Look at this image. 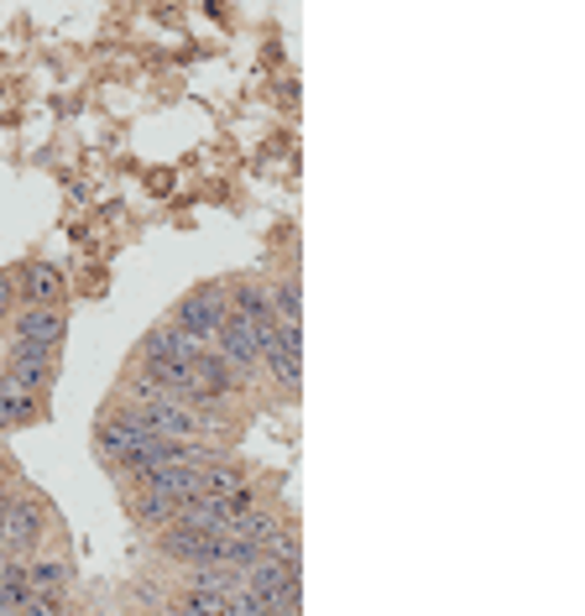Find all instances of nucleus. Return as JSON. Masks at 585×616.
Instances as JSON below:
<instances>
[{"mask_svg": "<svg viewBox=\"0 0 585 616\" xmlns=\"http://www.w3.org/2000/svg\"><path fill=\"white\" fill-rule=\"evenodd\" d=\"M48 544H63V523H58V513L48 507L42 491L17 480L11 501H6V523H0V548L17 554V559H32L37 548H48Z\"/></svg>", "mask_w": 585, "mask_h": 616, "instance_id": "f257e3e1", "label": "nucleus"}, {"mask_svg": "<svg viewBox=\"0 0 585 616\" xmlns=\"http://www.w3.org/2000/svg\"><path fill=\"white\" fill-rule=\"evenodd\" d=\"M225 314H230V298H225V277H209V282H199V288H189L178 304L168 308V319L184 335H194L199 345L215 340V329L225 325Z\"/></svg>", "mask_w": 585, "mask_h": 616, "instance_id": "f03ea898", "label": "nucleus"}, {"mask_svg": "<svg viewBox=\"0 0 585 616\" xmlns=\"http://www.w3.org/2000/svg\"><path fill=\"white\" fill-rule=\"evenodd\" d=\"M0 360H6V381H11V387L48 397L52 381H58V366H63V350H58V345L6 340V345H0Z\"/></svg>", "mask_w": 585, "mask_h": 616, "instance_id": "7ed1b4c3", "label": "nucleus"}, {"mask_svg": "<svg viewBox=\"0 0 585 616\" xmlns=\"http://www.w3.org/2000/svg\"><path fill=\"white\" fill-rule=\"evenodd\" d=\"M147 439H152V434H147V428H141L137 418L121 408V403H105V413L95 418V439H89V445H95V460L110 465L116 455H126V449H141Z\"/></svg>", "mask_w": 585, "mask_h": 616, "instance_id": "20e7f679", "label": "nucleus"}, {"mask_svg": "<svg viewBox=\"0 0 585 616\" xmlns=\"http://www.w3.org/2000/svg\"><path fill=\"white\" fill-rule=\"evenodd\" d=\"M0 335H11V340H27V345H58L69 340V308H48V304H21Z\"/></svg>", "mask_w": 585, "mask_h": 616, "instance_id": "39448f33", "label": "nucleus"}, {"mask_svg": "<svg viewBox=\"0 0 585 616\" xmlns=\"http://www.w3.org/2000/svg\"><path fill=\"white\" fill-rule=\"evenodd\" d=\"M209 350H220V356L241 371V381H257L261 377V345H257V335H251V325H246L241 314H225V325L215 329Z\"/></svg>", "mask_w": 585, "mask_h": 616, "instance_id": "423d86ee", "label": "nucleus"}, {"mask_svg": "<svg viewBox=\"0 0 585 616\" xmlns=\"http://www.w3.org/2000/svg\"><path fill=\"white\" fill-rule=\"evenodd\" d=\"M11 272H17V304H48V308L69 304V272L63 267H52V261H21Z\"/></svg>", "mask_w": 585, "mask_h": 616, "instance_id": "0eeeda50", "label": "nucleus"}, {"mask_svg": "<svg viewBox=\"0 0 585 616\" xmlns=\"http://www.w3.org/2000/svg\"><path fill=\"white\" fill-rule=\"evenodd\" d=\"M189 371H194V387H199V393H209L215 403H220V408H230V397H241V393H246L241 371H236V366H230L220 350H209V345L189 360Z\"/></svg>", "mask_w": 585, "mask_h": 616, "instance_id": "6e6552de", "label": "nucleus"}, {"mask_svg": "<svg viewBox=\"0 0 585 616\" xmlns=\"http://www.w3.org/2000/svg\"><path fill=\"white\" fill-rule=\"evenodd\" d=\"M27 585L32 590H69L73 585V559L69 548H37L32 559H27Z\"/></svg>", "mask_w": 585, "mask_h": 616, "instance_id": "1a4fd4ad", "label": "nucleus"}, {"mask_svg": "<svg viewBox=\"0 0 585 616\" xmlns=\"http://www.w3.org/2000/svg\"><path fill=\"white\" fill-rule=\"evenodd\" d=\"M121 497H126V513H131V523H137L141 533H162L172 517H178V501L162 497V491H147V486H141V491H121Z\"/></svg>", "mask_w": 585, "mask_h": 616, "instance_id": "9d476101", "label": "nucleus"}, {"mask_svg": "<svg viewBox=\"0 0 585 616\" xmlns=\"http://www.w3.org/2000/svg\"><path fill=\"white\" fill-rule=\"evenodd\" d=\"M267 292H272V319L288 329H304V282H298V272H282L277 282H267Z\"/></svg>", "mask_w": 585, "mask_h": 616, "instance_id": "9b49d317", "label": "nucleus"}, {"mask_svg": "<svg viewBox=\"0 0 585 616\" xmlns=\"http://www.w3.org/2000/svg\"><path fill=\"white\" fill-rule=\"evenodd\" d=\"M241 480H246V465H241V460H230V455L199 470V486H205V497H220V501L230 497V491H236Z\"/></svg>", "mask_w": 585, "mask_h": 616, "instance_id": "f8f14e48", "label": "nucleus"}, {"mask_svg": "<svg viewBox=\"0 0 585 616\" xmlns=\"http://www.w3.org/2000/svg\"><path fill=\"white\" fill-rule=\"evenodd\" d=\"M17 616H69V590H32L17 606Z\"/></svg>", "mask_w": 585, "mask_h": 616, "instance_id": "ddd939ff", "label": "nucleus"}, {"mask_svg": "<svg viewBox=\"0 0 585 616\" xmlns=\"http://www.w3.org/2000/svg\"><path fill=\"white\" fill-rule=\"evenodd\" d=\"M17 272H0V329H6V319L17 314Z\"/></svg>", "mask_w": 585, "mask_h": 616, "instance_id": "4468645a", "label": "nucleus"}, {"mask_svg": "<svg viewBox=\"0 0 585 616\" xmlns=\"http://www.w3.org/2000/svg\"><path fill=\"white\" fill-rule=\"evenodd\" d=\"M6 480H21V470H17V460L6 455V445H0V486H6Z\"/></svg>", "mask_w": 585, "mask_h": 616, "instance_id": "2eb2a0df", "label": "nucleus"}, {"mask_svg": "<svg viewBox=\"0 0 585 616\" xmlns=\"http://www.w3.org/2000/svg\"><path fill=\"white\" fill-rule=\"evenodd\" d=\"M11 486H17V480H6V486H0V523H6V501H11Z\"/></svg>", "mask_w": 585, "mask_h": 616, "instance_id": "dca6fc26", "label": "nucleus"}, {"mask_svg": "<svg viewBox=\"0 0 585 616\" xmlns=\"http://www.w3.org/2000/svg\"><path fill=\"white\" fill-rule=\"evenodd\" d=\"M126 616H168V612H162V606H152V612H147V606H131Z\"/></svg>", "mask_w": 585, "mask_h": 616, "instance_id": "f3484780", "label": "nucleus"}, {"mask_svg": "<svg viewBox=\"0 0 585 616\" xmlns=\"http://www.w3.org/2000/svg\"><path fill=\"white\" fill-rule=\"evenodd\" d=\"M6 434H11V424H6V413H0V439H6Z\"/></svg>", "mask_w": 585, "mask_h": 616, "instance_id": "a211bd4d", "label": "nucleus"}, {"mask_svg": "<svg viewBox=\"0 0 585 616\" xmlns=\"http://www.w3.org/2000/svg\"><path fill=\"white\" fill-rule=\"evenodd\" d=\"M0 381H6V360H0Z\"/></svg>", "mask_w": 585, "mask_h": 616, "instance_id": "6ab92c4d", "label": "nucleus"}, {"mask_svg": "<svg viewBox=\"0 0 585 616\" xmlns=\"http://www.w3.org/2000/svg\"><path fill=\"white\" fill-rule=\"evenodd\" d=\"M0 616H17V612H0Z\"/></svg>", "mask_w": 585, "mask_h": 616, "instance_id": "aec40b11", "label": "nucleus"}]
</instances>
